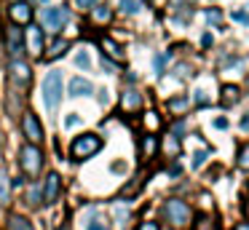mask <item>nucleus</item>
<instances>
[{
  "label": "nucleus",
  "mask_w": 249,
  "mask_h": 230,
  "mask_svg": "<svg viewBox=\"0 0 249 230\" xmlns=\"http://www.w3.org/2000/svg\"><path fill=\"white\" fill-rule=\"evenodd\" d=\"M99 150H102V137H97V134H81V137H75L70 144V158L72 160H86V158H91L94 153H99Z\"/></svg>",
  "instance_id": "1"
},
{
  "label": "nucleus",
  "mask_w": 249,
  "mask_h": 230,
  "mask_svg": "<svg viewBox=\"0 0 249 230\" xmlns=\"http://www.w3.org/2000/svg\"><path fill=\"white\" fill-rule=\"evenodd\" d=\"M163 217H166L174 228H185V225H190L193 212H190V206L185 201H179V198H169V201L163 203Z\"/></svg>",
  "instance_id": "2"
},
{
  "label": "nucleus",
  "mask_w": 249,
  "mask_h": 230,
  "mask_svg": "<svg viewBox=\"0 0 249 230\" xmlns=\"http://www.w3.org/2000/svg\"><path fill=\"white\" fill-rule=\"evenodd\" d=\"M43 102L51 112H54L62 102V72H56V70H51L43 80Z\"/></svg>",
  "instance_id": "3"
},
{
  "label": "nucleus",
  "mask_w": 249,
  "mask_h": 230,
  "mask_svg": "<svg viewBox=\"0 0 249 230\" xmlns=\"http://www.w3.org/2000/svg\"><path fill=\"white\" fill-rule=\"evenodd\" d=\"M70 19V11L65 5H56V8H43L40 11V30H49V32H59L65 27V21Z\"/></svg>",
  "instance_id": "4"
},
{
  "label": "nucleus",
  "mask_w": 249,
  "mask_h": 230,
  "mask_svg": "<svg viewBox=\"0 0 249 230\" xmlns=\"http://www.w3.org/2000/svg\"><path fill=\"white\" fill-rule=\"evenodd\" d=\"M19 160H22V169L30 177H35L40 171V166H43V155H40V150L35 144H24L22 153H19Z\"/></svg>",
  "instance_id": "5"
},
{
  "label": "nucleus",
  "mask_w": 249,
  "mask_h": 230,
  "mask_svg": "<svg viewBox=\"0 0 249 230\" xmlns=\"http://www.w3.org/2000/svg\"><path fill=\"white\" fill-rule=\"evenodd\" d=\"M22 131H24V137L30 139V144H35V147L43 142V126H40V121H38V115H35V112L27 110L22 115Z\"/></svg>",
  "instance_id": "6"
},
{
  "label": "nucleus",
  "mask_w": 249,
  "mask_h": 230,
  "mask_svg": "<svg viewBox=\"0 0 249 230\" xmlns=\"http://www.w3.org/2000/svg\"><path fill=\"white\" fill-rule=\"evenodd\" d=\"M6 46H8V53L14 56V62H22L24 56V35L17 24H11L6 30Z\"/></svg>",
  "instance_id": "7"
},
{
  "label": "nucleus",
  "mask_w": 249,
  "mask_h": 230,
  "mask_svg": "<svg viewBox=\"0 0 249 230\" xmlns=\"http://www.w3.org/2000/svg\"><path fill=\"white\" fill-rule=\"evenodd\" d=\"M24 53H30V56L43 53V30L38 24H30L27 32H24Z\"/></svg>",
  "instance_id": "8"
},
{
  "label": "nucleus",
  "mask_w": 249,
  "mask_h": 230,
  "mask_svg": "<svg viewBox=\"0 0 249 230\" xmlns=\"http://www.w3.org/2000/svg\"><path fill=\"white\" fill-rule=\"evenodd\" d=\"M59 193H62V179H59V174L51 171V174L46 177V182H43V193H40V198H43V203H54L56 198H59Z\"/></svg>",
  "instance_id": "9"
},
{
  "label": "nucleus",
  "mask_w": 249,
  "mask_h": 230,
  "mask_svg": "<svg viewBox=\"0 0 249 230\" xmlns=\"http://www.w3.org/2000/svg\"><path fill=\"white\" fill-rule=\"evenodd\" d=\"M8 14H11V19L17 21V24H33V8H30L27 0H22V3H11Z\"/></svg>",
  "instance_id": "10"
},
{
  "label": "nucleus",
  "mask_w": 249,
  "mask_h": 230,
  "mask_svg": "<svg viewBox=\"0 0 249 230\" xmlns=\"http://www.w3.org/2000/svg\"><path fill=\"white\" fill-rule=\"evenodd\" d=\"M8 72H11V78L19 86H30V80H33V72H30V67L24 62H11L8 64Z\"/></svg>",
  "instance_id": "11"
},
{
  "label": "nucleus",
  "mask_w": 249,
  "mask_h": 230,
  "mask_svg": "<svg viewBox=\"0 0 249 230\" xmlns=\"http://www.w3.org/2000/svg\"><path fill=\"white\" fill-rule=\"evenodd\" d=\"M140 107H142V96H140V91L126 88V91H124V96H121V110H124V112H137Z\"/></svg>",
  "instance_id": "12"
},
{
  "label": "nucleus",
  "mask_w": 249,
  "mask_h": 230,
  "mask_svg": "<svg viewBox=\"0 0 249 230\" xmlns=\"http://www.w3.org/2000/svg\"><path fill=\"white\" fill-rule=\"evenodd\" d=\"M99 48H102L105 53H107L110 59H115V62H124V51H121V46L115 40H110V37H99Z\"/></svg>",
  "instance_id": "13"
},
{
  "label": "nucleus",
  "mask_w": 249,
  "mask_h": 230,
  "mask_svg": "<svg viewBox=\"0 0 249 230\" xmlns=\"http://www.w3.org/2000/svg\"><path fill=\"white\" fill-rule=\"evenodd\" d=\"M70 94L72 96H89V94H94V86L89 83L86 78H72L70 80Z\"/></svg>",
  "instance_id": "14"
},
{
  "label": "nucleus",
  "mask_w": 249,
  "mask_h": 230,
  "mask_svg": "<svg viewBox=\"0 0 249 230\" xmlns=\"http://www.w3.org/2000/svg\"><path fill=\"white\" fill-rule=\"evenodd\" d=\"M156 150H158V139L153 137V134H147V137H142V144H140L142 160H150V158H156Z\"/></svg>",
  "instance_id": "15"
},
{
  "label": "nucleus",
  "mask_w": 249,
  "mask_h": 230,
  "mask_svg": "<svg viewBox=\"0 0 249 230\" xmlns=\"http://www.w3.org/2000/svg\"><path fill=\"white\" fill-rule=\"evenodd\" d=\"M11 177H8V171L3 169L0 171V206H6L8 201H11Z\"/></svg>",
  "instance_id": "16"
},
{
  "label": "nucleus",
  "mask_w": 249,
  "mask_h": 230,
  "mask_svg": "<svg viewBox=\"0 0 249 230\" xmlns=\"http://www.w3.org/2000/svg\"><path fill=\"white\" fill-rule=\"evenodd\" d=\"M6 230H33V225H30V219H24L22 214H8Z\"/></svg>",
  "instance_id": "17"
},
{
  "label": "nucleus",
  "mask_w": 249,
  "mask_h": 230,
  "mask_svg": "<svg viewBox=\"0 0 249 230\" xmlns=\"http://www.w3.org/2000/svg\"><path fill=\"white\" fill-rule=\"evenodd\" d=\"M91 19L97 21V24H107V21L113 19V8H110V5H97V8L91 11Z\"/></svg>",
  "instance_id": "18"
},
{
  "label": "nucleus",
  "mask_w": 249,
  "mask_h": 230,
  "mask_svg": "<svg viewBox=\"0 0 249 230\" xmlns=\"http://www.w3.org/2000/svg\"><path fill=\"white\" fill-rule=\"evenodd\" d=\"M222 107H231V105H236L238 102V88L236 86H222Z\"/></svg>",
  "instance_id": "19"
},
{
  "label": "nucleus",
  "mask_w": 249,
  "mask_h": 230,
  "mask_svg": "<svg viewBox=\"0 0 249 230\" xmlns=\"http://www.w3.org/2000/svg\"><path fill=\"white\" fill-rule=\"evenodd\" d=\"M67 48H70V43H67V40H62V37H59V40H54V43H51V48H49V59H59V56H65Z\"/></svg>",
  "instance_id": "20"
},
{
  "label": "nucleus",
  "mask_w": 249,
  "mask_h": 230,
  "mask_svg": "<svg viewBox=\"0 0 249 230\" xmlns=\"http://www.w3.org/2000/svg\"><path fill=\"white\" fill-rule=\"evenodd\" d=\"M142 121H145L147 131H158V128H161V118H158V112H153V110H147Z\"/></svg>",
  "instance_id": "21"
},
{
  "label": "nucleus",
  "mask_w": 249,
  "mask_h": 230,
  "mask_svg": "<svg viewBox=\"0 0 249 230\" xmlns=\"http://www.w3.org/2000/svg\"><path fill=\"white\" fill-rule=\"evenodd\" d=\"M188 105H190L188 96H174V99H169V110H172V112H185V110H188Z\"/></svg>",
  "instance_id": "22"
},
{
  "label": "nucleus",
  "mask_w": 249,
  "mask_h": 230,
  "mask_svg": "<svg viewBox=\"0 0 249 230\" xmlns=\"http://www.w3.org/2000/svg\"><path fill=\"white\" fill-rule=\"evenodd\" d=\"M236 163H238V169L249 171V144H241V147H238V155H236Z\"/></svg>",
  "instance_id": "23"
},
{
  "label": "nucleus",
  "mask_w": 249,
  "mask_h": 230,
  "mask_svg": "<svg viewBox=\"0 0 249 230\" xmlns=\"http://www.w3.org/2000/svg\"><path fill=\"white\" fill-rule=\"evenodd\" d=\"M121 11H124V14H137V11H140V0H121Z\"/></svg>",
  "instance_id": "24"
},
{
  "label": "nucleus",
  "mask_w": 249,
  "mask_h": 230,
  "mask_svg": "<svg viewBox=\"0 0 249 230\" xmlns=\"http://www.w3.org/2000/svg\"><path fill=\"white\" fill-rule=\"evenodd\" d=\"M196 230H217V228H214V219L198 217V222H196Z\"/></svg>",
  "instance_id": "25"
},
{
  "label": "nucleus",
  "mask_w": 249,
  "mask_h": 230,
  "mask_svg": "<svg viewBox=\"0 0 249 230\" xmlns=\"http://www.w3.org/2000/svg\"><path fill=\"white\" fill-rule=\"evenodd\" d=\"M40 201H43V198H40V190H38V187H33V190L27 193V203H33V206H38Z\"/></svg>",
  "instance_id": "26"
},
{
  "label": "nucleus",
  "mask_w": 249,
  "mask_h": 230,
  "mask_svg": "<svg viewBox=\"0 0 249 230\" xmlns=\"http://www.w3.org/2000/svg\"><path fill=\"white\" fill-rule=\"evenodd\" d=\"M75 64H78V67H89V64H91V59H89V53H86V51H81V53L75 56Z\"/></svg>",
  "instance_id": "27"
},
{
  "label": "nucleus",
  "mask_w": 249,
  "mask_h": 230,
  "mask_svg": "<svg viewBox=\"0 0 249 230\" xmlns=\"http://www.w3.org/2000/svg\"><path fill=\"white\" fill-rule=\"evenodd\" d=\"M204 160H206V150H198V153L193 155V166H196V169H198V166L204 163Z\"/></svg>",
  "instance_id": "28"
},
{
  "label": "nucleus",
  "mask_w": 249,
  "mask_h": 230,
  "mask_svg": "<svg viewBox=\"0 0 249 230\" xmlns=\"http://www.w3.org/2000/svg\"><path fill=\"white\" fill-rule=\"evenodd\" d=\"M78 123H81V118H78L75 112H70V115H67V121H65V126L70 128V126H78Z\"/></svg>",
  "instance_id": "29"
},
{
  "label": "nucleus",
  "mask_w": 249,
  "mask_h": 230,
  "mask_svg": "<svg viewBox=\"0 0 249 230\" xmlns=\"http://www.w3.org/2000/svg\"><path fill=\"white\" fill-rule=\"evenodd\" d=\"M206 19L217 24V21H220V11H217V8H209V11H206Z\"/></svg>",
  "instance_id": "30"
},
{
  "label": "nucleus",
  "mask_w": 249,
  "mask_h": 230,
  "mask_svg": "<svg viewBox=\"0 0 249 230\" xmlns=\"http://www.w3.org/2000/svg\"><path fill=\"white\" fill-rule=\"evenodd\" d=\"M137 230H161V228H158V222H142Z\"/></svg>",
  "instance_id": "31"
},
{
  "label": "nucleus",
  "mask_w": 249,
  "mask_h": 230,
  "mask_svg": "<svg viewBox=\"0 0 249 230\" xmlns=\"http://www.w3.org/2000/svg\"><path fill=\"white\" fill-rule=\"evenodd\" d=\"M78 5H81V8H94V5H97V0H75Z\"/></svg>",
  "instance_id": "32"
},
{
  "label": "nucleus",
  "mask_w": 249,
  "mask_h": 230,
  "mask_svg": "<svg viewBox=\"0 0 249 230\" xmlns=\"http://www.w3.org/2000/svg\"><path fill=\"white\" fill-rule=\"evenodd\" d=\"M163 64H166V56H156V70L163 72Z\"/></svg>",
  "instance_id": "33"
},
{
  "label": "nucleus",
  "mask_w": 249,
  "mask_h": 230,
  "mask_svg": "<svg viewBox=\"0 0 249 230\" xmlns=\"http://www.w3.org/2000/svg\"><path fill=\"white\" fill-rule=\"evenodd\" d=\"M233 19H236V21H247V19H249V16H247V14H244V11H236V14H233Z\"/></svg>",
  "instance_id": "34"
},
{
  "label": "nucleus",
  "mask_w": 249,
  "mask_h": 230,
  "mask_svg": "<svg viewBox=\"0 0 249 230\" xmlns=\"http://www.w3.org/2000/svg\"><path fill=\"white\" fill-rule=\"evenodd\" d=\"M214 126H217V128H228V121H225V118H217Z\"/></svg>",
  "instance_id": "35"
},
{
  "label": "nucleus",
  "mask_w": 249,
  "mask_h": 230,
  "mask_svg": "<svg viewBox=\"0 0 249 230\" xmlns=\"http://www.w3.org/2000/svg\"><path fill=\"white\" fill-rule=\"evenodd\" d=\"M89 230H107V228H105V225H99V222H91V225H89Z\"/></svg>",
  "instance_id": "36"
},
{
  "label": "nucleus",
  "mask_w": 249,
  "mask_h": 230,
  "mask_svg": "<svg viewBox=\"0 0 249 230\" xmlns=\"http://www.w3.org/2000/svg\"><path fill=\"white\" fill-rule=\"evenodd\" d=\"M147 3H150V5H153V8H161V5H163V3H166V0H147Z\"/></svg>",
  "instance_id": "37"
},
{
  "label": "nucleus",
  "mask_w": 249,
  "mask_h": 230,
  "mask_svg": "<svg viewBox=\"0 0 249 230\" xmlns=\"http://www.w3.org/2000/svg\"><path fill=\"white\" fill-rule=\"evenodd\" d=\"M233 230H249V222H238V225H236V228H233Z\"/></svg>",
  "instance_id": "38"
},
{
  "label": "nucleus",
  "mask_w": 249,
  "mask_h": 230,
  "mask_svg": "<svg viewBox=\"0 0 249 230\" xmlns=\"http://www.w3.org/2000/svg\"><path fill=\"white\" fill-rule=\"evenodd\" d=\"M59 230H72V228H70V225H65V228H59Z\"/></svg>",
  "instance_id": "39"
},
{
  "label": "nucleus",
  "mask_w": 249,
  "mask_h": 230,
  "mask_svg": "<svg viewBox=\"0 0 249 230\" xmlns=\"http://www.w3.org/2000/svg\"><path fill=\"white\" fill-rule=\"evenodd\" d=\"M247 214H249V203H247Z\"/></svg>",
  "instance_id": "40"
},
{
  "label": "nucleus",
  "mask_w": 249,
  "mask_h": 230,
  "mask_svg": "<svg viewBox=\"0 0 249 230\" xmlns=\"http://www.w3.org/2000/svg\"><path fill=\"white\" fill-rule=\"evenodd\" d=\"M14 3H22V0H14Z\"/></svg>",
  "instance_id": "41"
}]
</instances>
